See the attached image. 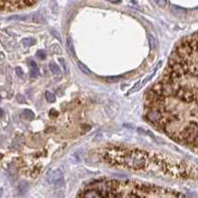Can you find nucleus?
<instances>
[{"mask_svg":"<svg viewBox=\"0 0 198 198\" xmlns=\"http://www.w3.org/2000/svg\"><path fill=\"white\" fill-rule=\"evenodd\" d=\"M76 198H188L161 186L135 180H96L79 191Z\"/></svg>","mask_w":198,"mask_h":198,"instance_id":"obj_1","label":"nucleus"},{"mask_svg":"<svg viewBox=\"0 0 198 198\" xmlns=\"http://www.w3.org/2000/svg\"><path fill=\"white\" fill-rule=\"evenodd\" d=\"M100 158L107 164L141 171L152 168V154L140 148L107 146L99 151Z\"/></svg>","mask_w":198,"mask_h":198,"instance_id":"obj_2","label":"nucleus"},{"mask_svg":"<svg viewBox=\"0 0 198 198\" xmlns=\"http://www.w3.org/2000/svg\"><path fill=\"white\" fill-rule=\"evenodd\" d=\"M171 12L177 17H181L182 18V17H184L186 15V10L184 8L176 6V5H171Z\"/></svg>","mask_w":198,"mask_h":198,"instance_id":"obj_3","label":"nucleus"},{"mask_svg":"<svg viewBox=\"0 0 198 198\" xmlns=\"http://www.w3.org/2000/svg\"><path fill=\"white\" fill-rule=\"evenodd\" d=\"M21 116L28 121H33L34 118H35V114H34L31 110H28V109H25V110L22 111Z\"/></svg>","mask_w":198,"mask_h":198,"instance_id":"obj_4","label":"nucleus"},{"mask_svg":"<svg viewBox=\"0 0 198 198\" xmlns=\"http://www.w3.org/2000/svg\"><path fill=\"white\" fill-rule=\"evenodd\" d=\"M30 65H31V68H30V76L32 78H36L38 77L39 75V70H38V67L36 65V63L34 61H31L30 62Z\"/></svg>","mask_w":198,"mask_h":198,"instance_id":"obj_5","label":"nucleus"},{"mask_svg":"<svg viewBox=\"0 0 198 198\" xmlns=\"http://www.w3.org/2000/svg\"><path fill=\"white\" fill-rule=\"evenodd\" d=\"M66 48H67V51H69V53L72 56V57H75V47H73L71 38L70 36L67 37V40H66Z\"/></svg>","mask_w":198,"mask_h":198,"instance_id":"obj_6","label":"nucleus"},{"mask_svg":"<svg viewBox=\"0 0 198 198\" xmlns=\"http://www.w3.org/2000/svg\"><path fill=\"white\" fill-rule=\"evenodd\" d=\"M49 68H50V70L51 72L53 73V74L55 75H59L60 74V67L56 65L55 62H51L50 65H49Z\"/></svg>","mask_w":198,"mask_h":198,"instance_id":"obj_7","label":"nucleus"},{"mask_svg":"<svg viewBox=\"0 0 198 198\" xmlns=\"http://www.w3.org/2000/svg\"><path fill=\"white\" fill-rule=\"evenodd\" d=\"M22 44L26 47L33 46V45L36 44V40L33 38H24V39H22Z\"/></svg>","mask_w":198,"mask_h":198,"instance_id":"obj_8","label":"nucleus"},{"mask_svg":"<svg viewBox=\"0 0 198 198\" xmlns=\"http://www.w3.org/2000/svg\"><path fill=\"white\" fill-rule=\"evenodd\" d=\"M59 61H60V65H61V69H63L64 72H65V75H69V66H67V63H66L65 59H64V58H60Z\"/></svg>","mask_w":198,"mask_h":198,"instance_id":"obj_9","label":"nucleus"},{"mask_svg":"<svg viewBox=\"0 0 198 198\" xmlns=\"http://www.w3.org/2000/svg\"><path fill=\"white\" fill-rule=\"evenodd\" d=\"M77 65H78V67H79V69H80V70L84 73V74H87V75L91 74V71H90L85 65L82 64L80 61H77Z\"/></svg>","mask_w":198,"mask_h":198,"instance_id":"obj_10","label":"nucleus"},{"mask_svg":"<svg viewBox=\"0 0 198 198\" xmlns=\"http://www.w3.org/2000/svg\"><path fill=\"white\" fill-rule=\"evenodd\" d=\"M143 86H142V82H138L136 85H134V87L132 88V89H130L129 90V92H128V95H131V94H133V93H136V92H138L139 90L142 88Z\"/></svg>","mask_w":198,"mask_h":198,"instance_id":"obj_11","label":"nucleus"},{"mask_svg":"<svg viewBox=\"0 0 198 198\" xmlns=\"http://www.w3.org/2000/svg\"><path fill=\"white\" fill-rule=\"evenodd\" d=\"M45 96H46V99L48 102H50V103H54V102H56V96L50 91H46V93H45Z\"/></svg>","mask_w":198,"mask_h":198,"instance_id":"obj_12","label":"nucleus"},{"mask_svg":"<svg viewBox=\"0 0 198 198\" xmlns=\"http://www.w3.org/2000/svg\"><path fill=\"white\" fill-rule=\"evenodd\" d=\"M148 41H149V45H150L151 50H152V49L155 48V46H156V39H155V37L150 34L149 37H148Z\"/></svg>","mask_w":198,"mask_h":198,"instance_id":"obj_13","label":"nucleus"},{"mask_svg":"<svg viewBox=\"0 0 198 198\" xmlns=\"http://www.w3.org/2000/svg\"><path fill=\"white\" fill-rule=\"evenodd\" d=\"M122 78H123V76H113V77L106 78V81H108V82H117L119 80H121Z\"/></svg>","mask_w":198,"mask_h":198,"instance_id":"obj_14","label":"nucleus"},{"mask_svg":"<svg viewBox=\"0 0 198 198\" xmlns=\"http://www.w3.org/2000/svg\"><path fill=\"white\" fill-rule=\"evenodd\" d=\"M37 57L41 60H45L46 59V52L44 50H39L37 52Z\"/></svg>","mask_w":198,"mask_h":198,"instance_id":"obj_15","label":"nucleus"},{"mask_svg":"<svg viewBox=\"0 0 198 198\" xmlns=\"http://www.w3.org/2000/svg\"><path fill=\"white\" fill-rule=\"evenodd\" d=\"M52 50L54 51V53H56V54H60V53H63V51H61V48L59 46V45H56V44L53 45Z\"/></svg>","mask_w":198,"mask_h":198,"instance_id":"obj_16","label":"nucleus"},{"mask_svg":"<svg viewBox=\"0 0 198 198\" xmlns=\"http://www.w3.org/2000/svg\"><path fill=\"white\" fill-rule=\"evenodd\" d=\"M154 1L160 7H165L167 5V0H154Z\"/></svg>","mask_w":198,"mask_h":198,"instance_id":"obj_17","label":"nucleus"},{"mask_svg":"<svg viewBox=\"0 0 198 198\" xmlns=\"http://www.w3.org/2000/svg\"><path fill=\"white\" fill-rule=\"evenodd\" d=\"M17 101L19 102V103H26V99H25V97L24 96H22V95H17Z\"/></svg>","mask_w":198,"mask_h":198,"instance_id":"obj_18","label":"nucleus"},{"mask_svg":"<svg viewBox=\"0 0 198 198\" xmlns=\"http://www.w3.org/2000/svg\"><path fill=\"white\" fill-rule=\"evenodd\" d=\"M15 72H16V74L18 76H20V77H22V76H23V74H24V72H23V70L21 69V67H16Z\"/></svg>","mask_w":198,"mask_h":198,"instance_id":"obj_19","label":"nucleus"},{"mask_svg":"<svg viewBox=\"0 0 198 198\" xmlns=\"http://www.w3.org/2000/svg\"><path fill=\"white\" fill-rule=\"evenodd\" d=\"M54 115H55L56 117H58V116H59V112L53 109V110H51V111H50V116H51V117H53Z\"/></svg>","mask_w":198,"mask_h":198,"instance_id":"obj_20","label":"nucleus"},{"mask_svg":"<svg viewBox=\"0 0 198 198\" xmlns=\"http://www.w3.org/2000/svg\"><path fill=\"white\" fill-rule=\"evenodd\" d=\"M52 34H53V35H55V36H56V38L58 39L59 41H61V39H60V34H59L58 32H56V31H52Z\"/></svg>","mask_w":198,"mask_h":198,"instance_id":"obj_21","label":"nucleus"},{"mask_svg":"<svg viewBox=\"0 0 198 198\" xmlns=\"http://www.w3.org/2000/svg\"><path fill=\"white\" fill-rule=\"evenodd\" d=\"M3 115H4V112H3V110H2V109H0V117H3Z\"/></svg>","mask_w":198,"mask_h":198,"instance_id":"obj_22","label":"nucleus"},{"mask_svg":"<svg viewBox=\"0 0 198 198\" xmlns=\"http://www.w3.org/2000/svg\"><path fill=\"white\" fill-rule=\"evenodd\" d=\"M196 143V144L198 145V138H197L195 139V141H194V143Z\"/></svg>","mask_w":198,"mask_h":198,"instance_id":"obj_23","label":"nucleus"},{"mask_svg":"<svg viewBox=\"0 0 198 198\" xmlns=\"http://www.w3.org/2000/svg\"><path fill=\"white\" fill-rule=\"evenodd\" d=\"M0 101H1V98H0Z\"/></svg>","mask_w":198,"mask_h":198,"instance_id":"obj_24","label":"nucleus"}]
</instances>
